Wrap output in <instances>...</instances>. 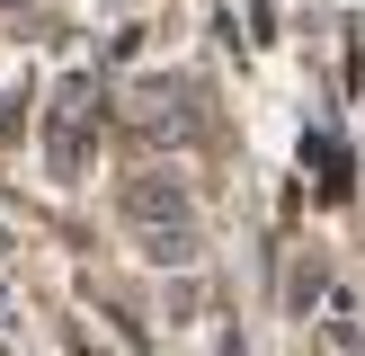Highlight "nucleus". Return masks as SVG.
Instances as JSON below:
<instances>
[{"label": "nucleus", "instance_id": "obj_2", "mask_svg": "<svg viewBox=\"0 0 365 356\" xmlns=\"http://www.w3.org/2000/svg\"><path fill=\"white\" fill-rule=\"evenodd\" d=\"M143 249H152L160 267H196V249H205V241H196V223H170V231H143Z\"/></svg>", "mask_w": 365, "mask_h": 356}, {"label": "nucleus", "instance_id": "obj_1", "mask_svg": "<svg viewBox=\"0 0 365 356\" xmlns=\"http://www.w3.org/2000/svg\"><path fill=\"white\" fill-rule=\"evenodd\" d=\"M125 214H134L143 231H170V223H187V196H178L170 178H125Z\"/></svg>", "mask_w": 365, "mask_h": 356}]
</instances>
